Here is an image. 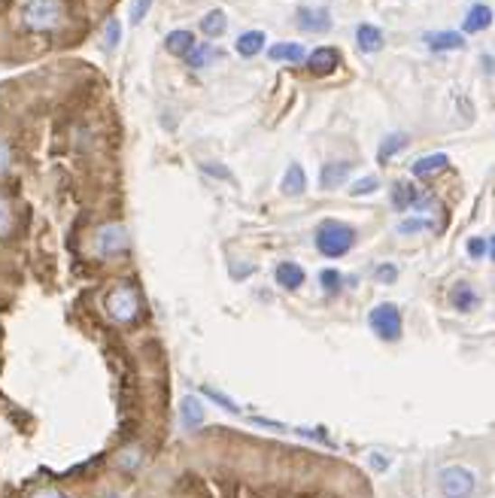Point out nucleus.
I'll use <instances>...</instances> for the list:
<instances>
[{"label":"nucleus","mask_w":495,"mask_h":498,"mask_svg":"<svg viewBox=\"0 0 495 498\" xmlns=\"http://www.w3.org/2000/svg\"><path fill=\"white\" fill-rule=\"evenodd\" d=\"M313 240H316L320 255H325V259H341V255H347L352 244H356V228L338 219H325L320 222V228H316Z\"/></svg>","instance_id":"f257e3e1"},{"label":"nucleus","mask_w":495,"mask_h":498,"mask_svg":"<svg viewBox=\"0 0 495 498\" xmlns=\"http://www.w3.org/2000/svg\"><path fill=\"white\" fill-rule=\"evenodd\" d=\"M128 246H131V235L122 222H107L91 237V253L98 259H119V255L128 253Z\"/></svg>","instance_id":"f03ea898"},{"label":"nucleus","mask_w":495,"mask_h":498,"mask_svg":"<svg viewBox=\"0 0 495 498\" xmlns=\"http://www.w3.org/2000/svg\"><path fill=\"white\" fill-rule=\"evenodd\" d=\"M64 19L61 0H28L22 10V22L28 31H52Z\"/></svg>","instance_id":"7ed1b4c3"},{"label":"nucleus","mask_w":495,"mask_h":498,"mask_svg":"<svg viewBox=\"0 0 495 498\" xmlns=\"http://www.w3.org/2000/svg\"><path fill=\"white\" fill-rule=\"evenodd\" d=\"M438 489L444 498H472L477 489V477L462 465H447L438 475Z\"/></svg>","instance_id":"20e7f679"},{"label":"nucleus","mask_w":495,"mask_h":498,"mask_svg":"<svg viewBox=\"0 0 495 498\" xmlns=\"http://www.w3.org/2000/svg\"><path fill=\"white\" fill-rule=\"evenodd\" d=\"M368 326H371V331L380 340H398L401 337V328H405V322H401V310L396 304L383 301L377 304L371 313H368Z\"/></svg>","instance_id":"39448f33"},{"label":"nucleus","mask_w":495,"mask_h":498,"mask_svg":"<svg viewBox=\"0 0 495 498\" xmlns=\"http://www.w3.org/2000/svg\"><path fill=\"white\" fill-rule=\"evenodd\" d=\"M104 310H107V317H110L113 322H119V326H125V322H131L134 317H137L140 298H137V292H134L131 286H116L113 292L107 295Z\"/></svg>","instance_id":"423d86ee"},{"label":"nucleus","mask_w":495,"mask_h":498,"mask_svg":"<svg viewBox=\"0 0 495 498\" xmlns=\"http://www.w3.org/2000/svg\"><path fill=\"white\" fill-rule=\"evenodd\" d=\"M295 22L307 34H322V31L332 28V13L325 6H301L295 13Z\"/></svg>","instance_id":"0eeeda50"},{"label":"nucleus","mask_w":495,"mask_h":498,"mask_svg":"<svg viewBox=\"0 0 495 498\" xmlns=\"http://www.w3.org/2000/svg\"><path fill=\"white\" fill-rule=\"evenodd\" d=\"M304 61H307V70L313 73V77H329V73L338 70L341 55H338V49L334 46H320V49H313Z\"/></svg>","instance_id":"6e6552de"},{"label":"nucleus","mask_w":495,"mask_h":498,"mask_svg":"<svg viewBox=\"0 0 495 498\" xmlns=\"http://www.w3.org/2000/svg\"><path fill=\"white\" fill-rule=\"evenodd\" d=\"M180 426L186 431H198L204 426V401H201L198 395L180 398Z\"/></svg>","instance_id":"1a4fd4ad"},{"label":"nucleus","mask_w":495,"mask_h":498,"mask_svg":"<svg viewBox=\"0 0 495 498\" xmlns=\"http://www.w3.org/2000/svg\"><path fill=\"white\" fill-rule=\"evenodd\" d=\"M350 171H352L350 161H325L322 171H320V189L322 192H334V189H341L343 182L350 180Z\"/></svg>","instance_id":"9d476101"},{"label":"nucleus","mask_w":495,"mask_h":498,"mask_svg":"<svg viewBox=\"0 0 495 498\" xmlns=\"http://www.w3.org/2000/svg\"><path fill=\"white\" fill-rule=\"evenodd\" d=\"M274 280H276V286H280V289H286V292H295V289L304 286L307 273L295 262H280V264H276V271H274Z\"/></svg>","instance_id":"9b49d317"},{"label":"nucleus","mask_w":495,"mask_h":498,"mask_svg":"<svg viewBox=\"0 0 495 498\" xmlns=\"http://www.w3.org/2000/svg\"><path fill=\"white\" fill-rule=\"evenodd\" d=\"M280 192L289 195V198H298V195L307 192V173H304V168H301L298 161H292L286 168V173H283Z\"/></svg>","instance_id":"f8f14e48"},{"label":"nucleus","mask_w":495,"mask_h":498,"mask_svg":"<svg viewBox=\"0 0 495 498\" xmlns=\"http://www.w3.org/2000/svg\"><path fill=\"white\" fill-rule=\"evenodd\" d=\"M423 40L434 52H456V49L465 46V37L456 34V31H434V34H425Z\"/></svg>","instance_id":"ddd939ff"},{"label":"nucleus","mask_w":495,"mask_h":498,"mask_svg":"<svg viewBox=\"0 0 495 498\" xmlns=\"http://www.w3.org/2000/svg\"><path fill=\"white\" fill-rule=\"evenodd\" d=\"M450 304L456 307L459 313H468V310H474V307L481 304V298H477V292L465 283V280H459V283L450 289Z\"/></svg>","instance_id":"4468645a"},{"label":"nucleus","mask_w":495,"mask_h":498,"mask_svg":"<svg viewBox=\"0 0 495 498\" xmlns=\"http://www.w3.org/2000/svg\"><path fill=\"white\" fill-rule=\"evenodd\" d=\"M234 49H238L240 58H256L262 49H267V37L262 34V31H243V34L238 37V43H234Z\"/></svg>","instance_id":"2eb2a0df"},{"label":"nucleus","mask_w":495,"mask_h":498,"mask_svg":"<svg viewBox=\"0 0 495 498\" xmlns=\"http://www.w3.org/2000/svg\"><path fill=\"white\" fill-rule=\"evenodd\" d=\"M267 55H271V61H280V64H301L307 58L301 43H274L267 49Z\"/></svg>","instance_id":"dca6fc26"},{"label":"nucleus","mask_w":495,"mask_h":498,"mask_svg":"<svg viewBox=\"0 0 495 498\" xmlns=\"http://www.w3.org/2000/svg\"><path fill=\"white\" fill-rule=\"evenodd\" d=\"M447 164H450V159L444 152H434V155H423V159H416L414 161V177H419V180H425V177H432V173H441V171H447Z\"/></svg>","instance_id":"f3484780"},{"label":"nucleus","mask_w":495,"mask_h":498,"mask_svg":"<svg viewBox=\"0 0 495 498\" xmlns=\"http://www.w3.org/2000/svg\"><path fill=\"white\" fill-rule=\"evenodd\" d=\"M191 46H195V34H191V31H186V28H176V31H171V34L164 37V49L171 55L186 58Z\"/></svg>","instance_id":"a211bd4d"},{"label":"nucleus","mask_w":495,"mask_h":498,"mask_svg":"<svg viewBox=\"0 0 495 498\" xmlns=\"http://www.w3.org/2000/svg\"><path fill=\"white\" fill-rule=\"evenodd\" d=\"M356 43H359L362 52H380L383 49V31L377 28V24H359Z\"/></svg>","instance_id":"6ab92c4d"},{"label":"nucleus","mask_w":495,"mask_h":498,"mask_svg":"<svg viewBox=\"0 0 495 498\" xmlns=\"http://www.w3.org/2000/svg\"><path fill=\"white\" fill-rule=\"evenodd\" d=\"M198 28H201V34H204V37L216 40V37L225 34V28H229V19H225L222 10H210V13H204V19L198 22Z\"/></svg>","instance_id":"aec40b11"},{"label":"nucleus","mask_w":495,"mask_h":498,"mask_svg":"<svg viewBox=\"0 0 495 498\" xmlns=\"http://www.w3.org/2000/svg\"><path fill=\"white\" fill-rule=\"evenodd\" d=\"M490 24H492V10L486 4H477L465 15V34H477V31H486Z\"/></svg>","instance_id":"412c9836"},{"label":"nucleus","mask_w":495,"mask_h":498,"mask_svg":"<svg viewBox=\"0 0 495 498\" xmlns=\"http://www.w3.org/2000/svg\"><path fill=\"white\" fill-rule=\"evenodd\" d=\"M216 58H219V49H213V46H207V43H195L189 49V55H186V64L191 70H204L207 64H213Z\"/></svg>","instance_id":"4be33fe9"},{"label":"nucleus","mask_w":495,"mask_h":498,"mask_svg":"<svg viewBox=\"0 0 495 498\" xmlns=\"http://www.w3.org/2000/svg\"><path fill=\"white\" fill-rule=\"evenodd\" d=\"M419 198L423 195H419L410 182H396V186H392V207H396V210H410V207H416Z\"/></svg>","instance_id":"5701e85b"},{"label":"nucleus","mask_w":495,"mask_h":498,"mask_svg":"<svg viewBox=\"0 0 495 498\" xmlns=\"http://www.w3.org/2000/svg\"><path fill=\"white\" fill-rule=\"evenodd\" d=\"M405 146H407V134H398V131H396V134L386 137L383 143H380V149H377V161L386 164V161L392 159V155H398Z\"/></svg>","instance_id":"b1692460"},{"label":"nucleus","mask_w":495,"mask_h":498,"mask_svg":"<svg viewBox=\"0 0 495 498\" xmlns=\"http://www.w3.org/2000/svg\"><path fill=\"white\" fill-rule=\"evenodd\" d=\"M122 40V22L119 19H110L104 24V40H100V49H107V52H113L116 46H119Z\"/></svg>","instance_id":"393cba45"},{"label":"nucleus","mask_w":495,"mask_h":498,"mask_svg":"<svg viewBox=\"0 0 495 498\" xmlns=\"http://www.w3.org/2000/svg\"><path fill=\"white\" fill-rule=\"evenodd\" d=\"M155 0H131L128 6V24H140L149 15V10H153Z\"/></svg>","instance_id":"a878e982"},{"label":"nucleus","mask_w":495,"mask_h":498,"mask_svg":"<svg viewBox=\"0 0 495 498\" xmlns=\"http://www.w3.org/2000/svg\"><path fill=\"white\" fill-rule=\"evenodd\" d=\"M320 286H322V292H329V295H338L341 289H343V277L338 271H322L320 273Z\"/></svg>","instance_id":"bb28decb"},{"label":"nucleus","mask_w":495,"mask_h":498,"mask_svg":"<svg viewBox=\"0 0 495 498\" xmlns=\"http://www.w3.org/2000/svg\"><path fill=\"white\" fill-rule=\"evenodd\" d=\"M377 189H380V180H377V177H362V180H356V182L350 186V195L362 198V195L377 192Z\"/></svg>","instance_id":"cd10ccee"},{"label":"nucleus","mask_w":495,"mask_h":498,"mask_svg":"<svg viewBox=\"0 0 495 498\" xmlns=\"http://www.w3.org/2000/svg\"><path fill=\"white\" fill-rule=\"evenodd\" d=\"M140 459H144V453H140V447H128V450H122L119 456V468L125 471H134L140 465Z\"/></svg>","instance_id":"c85d7f7f"},{"label":"nucleus","mask_w":495,"mask_h":498,"mask_svg":"<svg viewBox=\"0 0 495 498\" xmlns=\"http://www.w3.org/2000/svg\"><path fill=\"white\" fill-rule=\"evenodd\" d=\"M425 228H432L429 219H405V222L398 226L401 235H419V231H425Z\"/></svg>","instance_id":"c756f323"},{"label":"nucleus","mask_w":495,"mask_h":498,"mask_svg":"<svg viewBox=\"0 0 495 498\" xmlns=\"http://www.w3.org/2000/svg\"><path fill=\"white\" fill-rule=\"evenodd\" d=\"M377 280H380V283H386V286L396 283V280H398V268H396V264H380V268H377Z\"/></svg>","instance_id":"7c9ffc66"},{"label":"nucleus","mask_w":495,"mask_h":498,"mask_svg":"<svg viewBox=\"0 0 495 498\" xmlns=\"http://www.w3.org/2000/svg\"><path fill=\"white\" fill-rule=\"evenodd\" d=\"M10 164H13V149H10V143H6L4 137H0V177L10 171Z\"/></svg>","instance_id":"2f4dec72"},{"label":"nucleus","mask_w":495,"mask_h":498,"mask_svg":"<svg viewBox=\"0 0 495 498\" xmlns=\"http://www.w3.org/2000/svg\"><path fill=\"white\" fill-rule=\"evenodd\" d=\"M204 392L210 395V398H216V404H219V408H225V410H231V413H240V408H238V404H234L231 401V398L229 395H219V392H216V389H204Z\"/></svg>","instance_id":"473e14b6"},{"label":"nucleus","mask_w":495,"mask_h":498,"mask_svg":"<svg viewBox=\"0 0 495 498\" xmlns=\"http://www.w3.org/2000/svg\"><path fill=\"white\" fill-rule=\"evenodd\" d=\"M468 255H472V259H483V255H486V240L483 237L468 240Z\"/></svg>","instance_id":"72a5a7b5"},{"label":"nucleus","mask_w":495,"mask_h":498,"mask_svg":"<svg viewBox=\"0 0 495 498\" xmlns=\"http://www.w3.org/2000/svg\"><path fill=\"white\" fill-rule=\"evenodd\" d=\"M6 228H10V207L0 198V235H6Z\"/></svg>","instance_id":"f704fd0d"},{"label":"nucleus","mask_w":495,"mask_h":498,"mask_svg":"<svg viewBox=\"0 0 495 498\" xmlns=\"http://www.w3.org/2000/svg\"><path fill=\"white\" fill-rule=\"evenodd\" d=\"M33 498H67V493H61V489H55V486H46V489H40V493H33Z\"/></svg>","instance_id":"c9c22d12"},{"label":"nucleus","mask_w":495,"mask_h":498,"mask_svg":"<svg viewBox=\"0 0 495 498\" xmlns=\"http://www.w3.org/2000/svg\"><path fill=\"white\" fill-rule=\"evenodd\" d=\"M371 468H377V471L389 468V459H386V456H380V453H374V456H371Z\"/></svg>","instance_id":"e433bc0d"},{"label":"nucleus","mask_w":495,"mask_h":498,"mask_svg":"<svg viewBox=\"0 0 495 498\" xmlns=\"http://www.w3.org/2000/svg\"><path fill=\"white\" fill-rule=\"evenodd\" d=\"M204 171H207V173H213V177H225V180H231V173L225 171V168H216V164H204Z\"/></svg>","instance_id":"4c0bfd02"},{"label":"nucleus","mask_w":495,"mask_h":498,"mask_svg":"<svg viewBox=\"0 0 495 498\" xmlns=\"http://www.w3.org/2000/svg\"><path fill=\"white\" fill-rule=\"evenodd\" d=\"M486 255H490V259L495 262V235H492L490 240H486Z\"/></svg>","instance_id":"58836bf2"},{"label":"nucleus","mask_w":495,"mask_h":498,"mask_svg":"<svg viewBox=\"0 0 495 498\" xmlns=\"http://www.w3.org/2000/svg\"><path fill=\"white\" fill-rule=\"evenodd\" d=\"M107 498H122V495H107Z\"/></svg>","instance_id":"ea45409f"}]
</instances>
